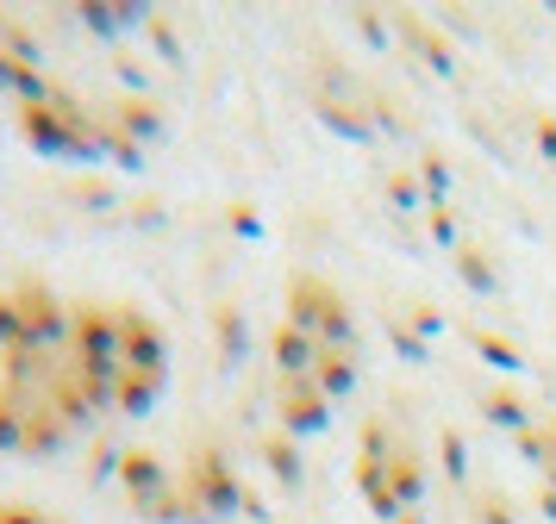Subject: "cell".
Masks as SVG:
<instances>
[{
  "instance_id": "cell-1",
  "label": "cell",
  "mask_w": 556,
  "mask_h": 524,
  "mask_svg": "<svg viewBox=\"0 0 556 524\" xmlns=\"http://www.w3.org/2000/svg\"><path fill=\"white\" fill-rule=\"evenodd\" d=\"M88 419L70 362V299L38 281L0 294V449L56 456Z\"/></svg>"
},
{
  "instance_id": "cell-2",
  "label": "cell",
  "mask_w": 556,
  "mask_h": 524,
  "mask_svg": "<svg viewBox=\"0 0 556 524\" xmlns=\"http://www.w3.org/2000/svg\"><path fill=\"white\" fill-rule=\"evenodd\" d=\"M356 312L326 274H294L276 331V412L288 431H319L356 387Z\"/></svg>"
},
{
  "instance_id": "cell-3",
  "label": "cell",
  "mask_w": 556,
  "mask_h": 524,
  "mask_svg": "<svg viewBox=\"0 0 556 524\" xmlns=\"http://www.w3.org/2000/svg\"><path fill=\"white\" fill-rule=\"evenodd\" d=\"M70 362L88 412L138 419L169 387V337L131 299H70Z\"/></svg>"
},
{
  "instance_id": "cell-4",
  "label": "cell",
  "mask_w": 556,
  "mask_h": 524,
  "mask_svg": "<svg viewBox=\"0 0 556 524\" xmlns=\"http://www.w3.org/2000/svg\"><path fill=\"white\" fill-rule=\"evenodd\" d=\"M356 494L369 499L376 519H406L426 494V456L394 412H376L356 437Z\"/></svg>"
},
{
  "instance_id": "cell-5",
  "label": "cell",
  "mask_w": 556,
  "mask_h": 524,
  "mask_svg": "<svg viewBox=\"0 0 556 524\" xmlns=\"http://www.w3.org/2000/svg\"><path fill=\"white\" fill-rule=\"evenodd\" d=\"M0 524H45L31 506H0Z\"/></svg>"
}]
</instances>
